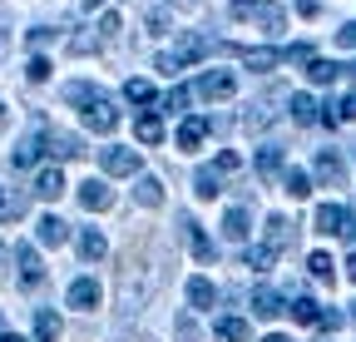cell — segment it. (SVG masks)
Instances as JSON below:
<instances>
[{
	"label": "cell",
	"mask_w": 356,
	"mask_h": 342,
	"mask_svg": "<svg viewBox=\"0 0 356 342\" xmlns=\"http://www.w3.org/2000/svg\"><path fill=\"white\" fill-rule=\"evenodd\" d=\"M6 124H10V109H6V104H0V134H6Z\"/></svg>",
	"instance_id": "obj_49"
},
{
	"label": "cell",
	"mask_w": 356,
	"mask_h": 342,
	"mask_svg": "<svg viewBox=\"0 0 356 342\" xmlns=\"http://www.w3.org/2000/svg\"><path fill=\"white\" fill-rule=\"evenodd\" d=\"M346 318H351V322H356V303H351V313H346Z\"/></svg>",
	"instance_id": "obj_53"
},
{
	"label": "cell",
	"mask_w": 356,
	"mask_h": 342,
	"mask_svg": "<svg viewBox=\"0 0 356 342\" xmlns=\"http://www.w3.org/2000/svg\"><path fill=\"white\" fill-rule=\"evenodd\" d=\"M0 263H6V243H0Z\"/></svg>",
	"instance_id": "obj_54"
},
{
	"label": "cell",
	"mask_w": 356,
	"mask_h": 342,
	"mask_svg": "<svg viewBox=\"0 0 356 342\" xmlns=\"http://www.w3.org/2000/svg\"><path fill=\"white\" fill-rule=\"evenodd\" d=\"M0 342H25V337H20V332H6V337H0Z\"/></svg>",
	"instance_id": "obj_51"
},
{
	"label": "cell",
	"mask_w": 356,
	"mask_h": 342,
	"mask_svg": "<svg viewBox=\"0 0 356 342\" xmlns=\"http://www.w3.org/2000/svg\"><path fill=\"white\" fill-rule=\"evenodd\" d=\"M238 164H243V159H238L233 149H222V154L213 159V169H218V174H238Z\"/></svg>",
	"instance_id": "obj_42"
},
{
	"label": "cell",
	"mask_w": 356,
	"mask_h": 342,
	"mask_svg": "<svg viewBox=\"0 0 356 342\" xmlns=\"http://www.w3.org/2000/svg\"><path fill=\"white\" fill-rule=\"evenodd\" d=\"M178 228H184V238L193 243V258H198V263H218V243L193 224V213H178Z\"/></svg>",
	"instance_id": "obj_5"
},
{
	"label": "cell",
	"mask_w": 356,
	"mask_h": 342,
	"mask_svg": "<svg viewBox=\"0 0 356 342\" xmlns=\"http://www.w3.org/2000/svg\"><path fill=\"white\" fill-rule=\"evenodd\" d=\"M60 332H65V322H60L50 308L35 313V342H60Z\"/></svg>",
	"instance_id": "obj_20"
},
{
	"label": "cell",
	"mask_w": 356,
	"mask_h": 342,
	"mask_svg": "<svg viewBox=\"0 0 356 342\" xmlns=\"http://www.w3.org/2000/svg\"><path fill=\"white\" fill-rule=\"evenodd\" d=\"M243 268H252V273H267V268H273V253H267L262 243H257V248H248V253H243Z\"/></svg>",
	"instance_id": "obj_36"
},
{
	"label": "cell",
	"mask_w": 356,
	"mask_h": 342,
	"mask_svg": "<svg viewBox=\"0 0 356 342\" xmlns=\"http://www.w3.org/2000/svg\"><path fill=\"white\" fill-rule=\"evenodd\" d=\"M134 199H139L144 208H159V203H163V184H159L154 174H139V184H134Z\"/></svg>",
	"instance_id": "obj_22"
},
{
	"label": "cell",
	"mask_w": 356,
	"mask_h": 342,
	"mask_svg": "<svg viewBox=\"0 0 356 342\" xmlns=\"http://www.w3.org/2000/svg\"><path fill=\"white\" fill-rule=\"evenodd\" d=\"M193 194H198V199H218V194H222V174H218L213 164L193 169Z\"/></svg>",
	"instance_id": "obj_19"
},
{
	"label": "cell",
	"mask_w": 356,
	"mask_h": 342,
	"mask_svg": "<svg viewBox=\"0 0 356 342\" xmlns=\"http://www.w3.org/2000/svg\"><path fill=\"white\" fill-rule=\"evenodd\" d=\"M74 248H79V258H84V263H99L104 253H109V243H104V233H99V228H79Z\"/></svg>",
	"instance_id": "obj_16"
},
{
	"label": "cell",
	"mask_w": 356,
	"mask_h": 342,
	"mask_svg": "<svg viewBox=\"0 0 356 342\" xmlns=\"http://www.w3.org/2000/svg\"><path fill=\"white\" fill-rule=\"evenodd\" d=\"M65 104H79L84 124H89L95 134H114V130H119V109H114V100L99 90V84L70 79V84H65Z\"/></svg>",
	"instance_id": "obj_2"
},
{
	"label": "cell",
	"mask_w": 356,
	"mask_h": 342,
	"mask_svg": "<svg viewBox=\"0 0 356 342\" xmlns=\"http://www.w3.org/2000/svg\"><path fill=\"white\" fill-rule=\"evenodd\" d=\"M346 233H351V238H356V224H351V228H346Z\"/></svg>",
	"instance_id": "obj_56"
},
{
	"label": "cell",
	"mask_w": 356,
	"mask_h": 342,
	"mask_svg": "<svg viewBox=\"0 0 356 342\" xmlns=\"http://www.w3.org/2000/svg\"><path fill=\"white\" fill-rule=\"evenodd\" d=\"M252 313H257V318H277V313H287V308H282V297H277L273 288H257V293H252Z\"/></svg>",
	"instance_id": "obj_23"
},
{
	"label": "cell",
	"mask_w": 356,
	"mask_h": 342,
	"mask_svg": "<svg viewBox=\"0 0 356 342\" xmlns=\"http://www.w3.org/2000/svg\"><path fill=\"white\" fill-rule=\"evenodd\" d=\"M292 233H297V228L282 219V213H267V243H262V248L277 258V253H287V248H292Z\"/></svg>",
	"instance_id": "obj_7"
},
{
	"label": "cell",
	"mask_w": 356,
	"mask_h": 342,
	"mask_svg": "<svg viewBox=\"0 0 356 342\" xmlns=\"http://www.w3.org/2000/svg\"><path fill=\"white\" fill-rule=\"evenodd\" d=\"M25 75H30V79H35V84H44V79H50V60H40V55H35V60H30V70H25Z\"/></svg>",
	"instance_id": "obj_44"
},
{
	"label": "cell",
	"mask_w": 356,
	"mask_h": 342,
	"mask_svg": "<svg viewBox=\"0 0 356 342\" xmlns=\"http://www.w3.org/2000/svg\"><path fill=\"white\" fill-rule=\"evenodd\" d=\"M322 124H332V130H337V124H351L356 119V95H341L337 104H322V114H317Z\"/></svg>",
	"instance_id": "obj_18"
},
{
	"label": "cell",
	"mask_w": 356,
	"mask_h": 342,
	"mask_svg": "<svg viewBox=\"0 0 356 342\" xmlns=\"http://www.w3.org/2000/svg\"><path fill=\"white\" fill-rule=\"evenodd\" d=\"M346 278L356 283V253H351V258H346Z\"/></svg>",
	"instance_id": "obj_48"
},
{
	"label": "cell",
	"mask_w": 356,
	"mask_h": 342,
	"mask_svg": "<svg viewBox=\"0 0 356 342\" xmlns=\"http://www.w3.org/2000/svg\"><path fill=\"white\" fill-rule=\"evenodd\" d=\"M119 30H124L119 15H104V20H99V40H119Z\"/></svg>",
	"instance_id": "obj_45"
},
{
	"label": "cell",
	"mask_w": 356,
	"mask_h": 342,
	"mask_svg": "<svg viewBox=\"0 0 356 342\" xmlns=\"http://www.w3.org/2000/svg\"><path fill=\"white\" fill-rule=\"evenodd\" d=\"M243 60H248V70H273V65H282L277 50H243Z\"/></svg>",
	"instance_id": "obj_35"
},
{
	"label": "cell",
	"mask_w": 356,
	"mask_h": 342,
	"mask_svg": "<svg viewBox=\"0 0 356 342\" xmlns=\"http://www.w3.org/2000/svg\"><path fill=\"white\" fill-rule=\"evenodd\" d=\"M188 303H193V308H213V303H218V288H213L208 278H188Z\"/></svg>",
	"instance_id": "obj_27"
},
{
	"label": "cell",
	"mask_w": 356,
	"mask_h": 342,
	"mask_svg": "<svg viewBox=\"0 0 356 342\" xmlns=\"http://www.w3.org/2000/svg\"><path fill=\"white\" fill-rule=\"evenodd\" d=\"M346 228H351V213H346L341 203H322V208H317V233H332V238H337V233H346Z\"/></svg>",
	"instance_id": "obj_13"
},
{
	"label": "cell",
	"mask_w": 356,
	"mask_h": 342,
	"mask_svg": "<svg viewBox=\"0 0 356 342\" xmlns=\"http://www.w3.org/2000/svg\"><path fill=\"white\" fill-rule=\"evenodd\" d=\"M341 70H346V65H337V60H312V65H307L312 84H332V79H337Z\"/></svg>",
	"instance_id": "obj_32"
},
{
	"label": "cell",
	"mask_w": 356,
	"mask_h": 342,
	"mask_svg": "<svg viewBox=\"0 0 356 342\" xmlns=\"http://www.w3.org/2000/svg\"><path fill=\"white\" fill-rule=\"evenodd\" d=\"M248 20H257L267 35H282V25H287V10H282V6H267V0H252Z\"/></svg>",
	"instance_id": "obj_12"
},
{
	"label": "cell",
	"mask_w": 356,
	"mask_h": 342,
	"mask_svg": "<svg viewBox=\"0 0 356 342\" xmlns=\"http://www.w3.org/2000/svg\"><path fill=\"white\" fill-rule=\"evenodd\" d=\"M317 179H322V184H332V189H341V184H346V164H341V154H337V149H317Z\"/></svg>",
	"instance_id": "obj_10"
},
{
	"label": "cell",
	"mask_w": 356,
	"mask_h": 342,
	"mask_svg": "<svg viewBox=\"0 0 356 342\" xmlns=\"http://www.w3.org/2000/svg\"><path fill=\"white\" fill-rule=\"evenodd\" d=\"M178 6H198V0H178Z\"/></svg>",
	"instance_id": "obj_55"
},
{
	"label": "cell",
	"mask_w": 356,
	"mask_h": 342,
	"mask_svg": "<svg viewBox=\"0 0 356 342\" xmlns=\"http://www.w3.org/2000/svg\"><path fill=\"white\" fill-rule=\"evenodd\" d=\"M262 342H287V337H282V332H267V337H262Z\"/></svg>",
	"instance_id": "obj_50"
},
{
	"label": "cell",
	"mask_w": 356,
	"mask_h": 342,
	"mask_svg": "<svg viewBox=\"0 0 356 342\" xmlns=\"http://www.w3.org/2000/svg\"><path fill=\"white\" fill-rule=\"evenodd\" d=\"M168 263H173V253H168L163 238H154V233H144V228H139V233L129 228V243H124V253H119V318H134V313H139L149 297L159 293Z\"/></svg>",
	"instance_id": "obj_1"
},
{
	"label": "cell",
	"mask_w": 356,
	"mask_h": 342,
	"mask_svg": "<svg viewBox=\"0 0 356 342\" xmlns=\"http://www.w3.org/2000/svg\"><path fill=\"white\" fill-rule=\"evenodd\" d=\"M184 104H188V90H184V84H173V90L163 95V109H168V114H178Z\"/></svg>",
	"instance_id": "obj_40"
},
{
	"label": "cell",
	"mask_w": 356,
	"mask_h": 342,
	"mask_svg": "<svg viewBox=\"0 0 356 342\" xmlns=\"http://www.w3.org/2000/svg\"><path fill=\"white\" fill-rule=\"evenodd\" d=\"M35 159H40V134L20 139V144H15V154H10V164H15V169H30Z\"/></svg>",
	"instance_id": "obj_30"
},
{
	"label": "cell",
	"mask_w": 356,
	"mask_h": 342,
	"mask_svg": "<svg viewBox=\"0 0 356 342\" xmlns=\"http://www.w3.org/2000/svg\"><path fill=\"white\" fill-rule=\"evenodd\" d=\"M104 174H114V179L139 174V149H104Z\"/></svg>",
	"instance_id": "obj_11"
},
{
	"label": "cell",
	"mask_w": 356,
	"mask_h": 342,
	"mask_svg": "<svg viewBox=\"0 0 356 342\" xmlns=\"http://www.w3.org/2000/svg\"><path fill=\"white\" fill-rule=\"evenodd\" d=\"M341 322H346V313H337V308H322V313H317V327H332V332H337Z\"/></svg>",
	"instance_id": "obj_43"
},
{
	"label": "cell",
	"mask_w": 356,
	"mask_h": 342,
	"mask_svg": "<svg viewBox=\"0 0 356 342\" xmlns=\"http://www.w3.org/2000/svg\"><path fill=\"white\" fill-rule=\"evenodd\" d=\"M257 174H262V179L282 174V149H273V144H267V149H257Z\"/></svg>",
	"instance_id": "obj_31"
},
{
	"label": "cell",
	"mask_w": 356,
	"mask_h": 342,
	"mask_svg": "<svg viewBox=\"0 0 356 342\" xmlns=\"http://www.w3.org/2000/svg\"><path fill=\"white\" fill-rule=\"evenodd\" d=\"M233 90H238V79H233L228 70H208V75L198 79V95H203V100H228Z\"/></svg>",
	"instance_id": "obj_9"
},
{
	"label": "cell",
	"mask_w": 356,
	"mask_h": 342,
	"mask_svg": "<svg viewBox=\"0 0 356 342\" xmlns=\"http://www.w3.org/2000/svg\"><path fill=\"white\" fill-rule=\"evenodd\" d=\"M15 268H20V283H25V288H40V283H44V263H40V253H35L30 243L15 248Z\"/></svg>",
	"instance_id": "obj_8"
},
{
	"label": "cell",
	"mask_w": 356,
	"mask_h": 342,
	"mask_svg": "<svg viewBox=\"0 0 356 342\" xmlns=\"http://www.w3.org/2000/svg\"><path fill=\"white\" fill-rule=\"evenodd\" d=\"M89 50H99V35H74L70 40V55H89Z\"/></svg>",
	"instance_id": "obj_41"
},
{
	"label": "cell",
	"mask_w": 356,
	"mask_h": 342,
	"mask_svg": "<svg viewBox=\"0 0 356 342\" xmlns=\"http://www.w3.org/2000/svg\"><path fill=\"white\" fill-rule=\"evenodd\" d=\"M173 332H178V342H198V327H193L188 313H178V318H173Z\"/></svg>",
	"instance_id": "obj_39"
},
{
	"label": "cell",
	"mask_w": 356,
	"mask_h": 342,
	"mask_svg": "<svg viewBox=\"0 0 356 342\" xmlns=\"http://www.w3.org/2000/svg\"><path fill=\"white\" fill-rule=\"evenodd\" d=\"M79 203H84L89 213H109V208H114V189H109L104 179H89V184H79Z\"/></svg>",
	"instance_id": "obj_6"
},
{
	"label": "cell",
	"mask_w": 356,
	"mask_h": 342,
	"mask_svg": "<svg viewBox=\"0 0 356 342\" xmlns=\"http://www.w3.org/2000/svg\"><path fill=\"white\" fill-rule=\"evenodd\" d=\"M248 224H252V219H248V208H228V219H222V233H228L233 243H243V238H248Z\"/></svg>",
	"instance_id": "obj_28"
},
{
	"label": "cell",
	"mask_w": 356,
	"mask_h": 342,
	"mask_svg": "<svg viewBox=\"0 0 356 342\" xmlns=\"http://www.w3.org/2000/svg\"><path fill=\"white\" fill-rule=\"evenodd\" d=\"M337 45H346V50H356V20H351V25H341V30H337Z\"/></svg>",
	"instance_id": "obj_46"
},
{
	"label": "cell",
	"mask_w": 356,
	"mask_h": 342,
	"mask_svg": "<svg viewBox=\"0 0 356 342\" xmlns=\"http://www.w3.org/2000/svg\"><path fill=\"white\" fill-rule=\"evenodd\" d=\"M277 55H282V65H312V45H287Z\"/></svg>",
	"instance_id": "obj_38"
},
{
	"label": "cell",
	"mask_w": 356,
	"mask_h": 342,
	"mask_svg": "<svg viewBox=\"0 0 356 342\" xmlns=\"http://www.w3.org/2000/svg\"><path fill=\"white\" fill-rule=\"evenodd\" d=\"M287 109H292V124H317V114H322V104L312 100V95H292Z\"/></svg>",
	"instance_id": "obj_21"
},
{
	"label": "cell",
	"mask_w": 356,
	"mask_h": 342,
	"mask_svg": "<svg viewBox=\"0 0 356 342\" xmlns=\"http://www.w3.org/2000/svg\"><path fill=\"white\" fill-rule=\"evenodd\" d=\"M70 308L95 313V308H99V283H95V278H74V283H70Z\"/></svg>",
	"instance_id": "obj_14"
},
{
	"label": "cell",
	"mask_w": 356,
	"mask_h": 342,
	"mask_svg": "<svg viewBox=\"0 0 356 342\" xmlns=\"http://www.w3.org/2000/svg\"><path fill=\"white\" fill-rule=\"evenodd\" d=\"M0 337H6V322H0Z\"/></svg>",
	"instance_id": "obj_57"
},
{
	"label": "cell",
	"mask_w": 356,
	"mask_h": 342,
	"mask_svg": "<svg viewBox=\"0 0 356 342\" xmlns=\"http://www.w3.org/2000/svg\"><path fill=\"white\" fill-rule=\"evenodd\" d=\"M282 189L292 199H307L312 194V179H307V169H282Z\"/></svg>",
	"instance_id": "obj_29"
},
{
	"label": "cell",
	"mask_w": 356,
	"mask_h": 342,
	"mask_svg": "<svg viewBox=\"0 0 356 342\" xmlns=\"http://www.w3.org/2000/svg\"><path fill=\"white\" fill-rule=\"evenodd\" d=\"M218 45H213V35H203V30H188L178 45L168 50V55H159V70L163 75H178V70H188V65H198V60H208Z\"/></svg>",
	"instance_id": "obj_3"
},
{
	"label": "cell",
	"mask_w": 356,
	"mask_h": 342,
	"mask_svg": "<svg viewBox=\"0 0 356 342\" xmlns=\"http://www.w3.org/2000/svg\"><path fill=\"white\" fill-rule=\"evenodd\" d=\"M95 6H104V0H84V10H95Z\"/></svg>",
	"instance_id": "obj_52"
},
{
	"label": "cell",
	"mask_w": 356,
	"mask_h": 342,
	"mask_svg": "<svg viewBox=\"0 0 356 342\" xmlns=\"http://www.w3.org/2000/svg\"><path fill=\"white\" fill-rule=\"evenodd\" d=\"M134 134H139V144H159L163 139V119L159 114H139L134 119Z\"/></svg>",
	"instance_id": "obj_26"
},
{
	"label": "cell",
	"mask_w": 356,
	"mask_h": 342,
	"mask_svg": "<svg viewBox=\"0 0 356 342\" xmlns=\"http://www.w3.org/2000/svg\"><path fill=\"white\" fill-rule=\"evenodd\" d=\"M35 238H40L44 248H60V243H70V224H65V219H55V213H44L40 228H35Z\"/></svg>",
	"instance_id": "obj_17"
},
{
	"label": "cell",
	"mask_w": 356,
	"mask_h": 342,
	"mask_svg": "<svg viewBox=\"0 0 356 342\" xmlns=\"http://www.w3.org/2000/svg\"><path fill=\"white\" fill-rule=\"evenodd\" d=\"M297 10H302V15H317V10H322V0H297Z\"/></svg>",
	"instance_id": "obj_47"
},
{
	"label": "cell",
	"mask_w": 356,
	"mask_h": 342,
	"mask_svg": "<svg viewBox=\"0 0 356 342\" xmlns=\"http://www.w3.org/2000/svg\"><path fill=\"white\" fill-rule=\"evenodd\" d=\"M287 313H292L297 322H317V313H322V303H312V297H302V293H297V297H292V308H287Z\"/></svg>",
	"instance_id": "obj_34"
},
{
	"label": "cell",
	"mask_w": 356,
	"mask_h": 342,
	"mask_svg": "<svg viewBox=\"0 0 356 342\" xmlns=\"http://www.w3.org/2000/svg\"><path fill=\"white\" fill-rule=\"evenodd\" d=\"M35 194H40V199H60V194H65V174H60V169H40Z\"/></svg>",
	"instance_id": "obj_25"
},
{
	"label": "cell",
	"mask_w": 356,
	"mask_h": 342,
	"mask_svg": "<svg viewBox=\"0 0 356 342\" xmlns=\"http://www.w3.org/2000/svg\"><path fill=\"white\" fill-rule=\"evenodd\" d=\"M213 332H218V342H248V337H252V327H248L243 318H218Z\"/></svg>",
	"instance_id": "obj_24"
},
{
	"label": "cell",
	"mask_w": 356,
	"mask_h": 342,
	"mask_svg": "<svg viewBox=\"0 0 356 342\" xmlns=\"http://www.w3.org/2000/svg\"><path fill=\"white\" fill-rule=\"evenodd\" d=\"M208 130H213V119H203V114H188L184 124H178V149H198Z\"/></svg>",
	"instance_id": "obj_15"
},
{
	"label": "cell",
	"mask_w": 356,
	"mask_h": 342,
	"mask_svg": "<svg viewBox=\"0 0 356 342\" xmlns=\"http://www.w3.org/2000/svg\"><path fill=\"white\" fill-rule=\"evenodd\" d=\"M124 100H129V104H154V84H149V79H129V84H124Z\"/></svg>",
	"instance_id": "obj_33"
},
{
	"label": "cell",
	"mask_w": 356,
	"mask_h": 342,
	"mask_svg": "<svg viewBox=\"0 0 356 342\" xmlns=\"http://www.w3.org/2000/svg\"><path fill=\"white\" fill-rule=\"evenodd\" d=\"M40 149L55 154V159H84V139L70 134V130H44L40 134Z\"/></svg>",
	"instance_id": "obj_4"
},
{
	"label": "cell",
	"mask_w": 356,
	"mask_h": 342,
	"mask_svg": "<svg viewBox=\"0 0 356 342\" xmlns=\"http://www.w3.org/2000/svg\"><path fill=\"white\" fill-rule=\"evenodd\" d=\"M307 268H312V278H317V283H332V258H327V253H312V258H307Z\"/></svg>",
	"instance_id": "obj_37"
}]
</instances>
